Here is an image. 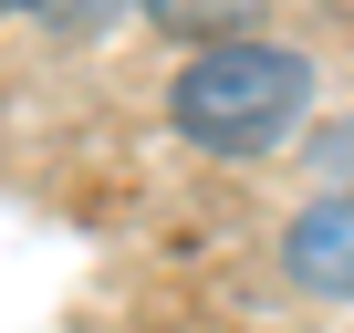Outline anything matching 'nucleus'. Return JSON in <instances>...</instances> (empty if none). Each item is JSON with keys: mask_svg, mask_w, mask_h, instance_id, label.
Listing matches in <instances>:
<instances>
[{"mask_svg": "<svg viewBox=\"0 0 354 333\" xmlns=\"http://www.w3.org/2000/svg\"><path fill=\"white\" fill-rule=\"evenodd\" d=\"M313 104H323L313 53L302 42H271V32L209 42V53H188L167 73V125L188 135L198 156H281L313 125Z\"/></svg>", "mask_w": 354, "mask_h": 333, "instance_id": "f257e3e1", "label": "nucleus"}, {"mask_svg": "<svg viewBox=\"0 0 354 333\" xmlns=\"http://www.w3.org/2000/svg\"><path fill=\"white\" fill-rule=\"evenodd\" d=\"M281 271H292V292H313V302H354V188H323L313 209H292Z\"/></svg>", "mask_w": 354, "mask_h": 333, "instance_id": "f03ea898", "label": "nucleus"}, {"mask_svg": "<svg viewBox=\"0 0 354 333\" xmlns=\"http://www.w3.org/2000/svg\"><path fill=\"white\" fill-rule=\"evenodd\" d=\"M136 21H156L167 42L209 53V42H250V32L271 21V0H136Z\"/></svg>", "mask_w": 354, "mask_h": 333, "instance_id": "7ed1b4c3", "label": "nucleus"}, {"mask_svg": "<svg viewBox=\"0 0 354 333\" xmlns=\"http://www.w3.org/2000/svg\"><path fill=\"white\" fill-rule=\"evenodd\" d=\"M136 11V0H42V32H63V42H94V32H115Z\"/></svg>", "mask_w": 354, "mask_h": 333, "instance_id": "20e7f679", "label": "nucleus"}, {"mask_svg": "<svg viewBox=\"0 0 354 333\" xmlns=\"http://www.w3.org/2000/svg\"><path fill=\"white\" fill-rule=\"evenodd\" d=\"M302 166H313L323 188H354V115H344V125H323V135L302 146Z\"/></svg>", "mask_w": 354, "mask_h": 333, "instance_id": "39448f33", "label": "nucleus"}, {"mask_svg": "<svg viewBox=\"0 0 354 333\" xmlns=\"http://www.w3.org/2000/svg\"><path fill=\"white\" fill-rule=\"evenodd\" d=\"M21 11H32V21H42V0H0V21H21Z\"/></svg>", "mask_w": 354, "mask_h": 333, "instance_id": "423d86ee", "label": "nucleus"}]
</instances>
